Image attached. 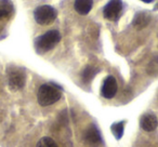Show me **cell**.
<instances>
[{"label": "cell", "instance_id": "cell-13", "mask_svg": "<svg viewBox=\"0 0 158 147\" xmlns=\"http://www.w3.org/2000/svg\"><path fill=\"white\" fill-rule=\"evenodd\" d=\"M95 74H97V69H95L94 67H92V66H87L86 68L84 69V71H82V80H84L85 82H90L91 80L93 79V77L95 76Z\"/></svg>", "mask_w": 158, "mask_h": 147}, {"label": "cell", "instance_id": "cell-7", "mask_svg": "<svg viewBox=\"0 0 158 147\" xmlns=\"http://www.w3.org/2000/svg\"><path fill=\"white\" fill-rule=\"evenodd\" d=\"M140 125H141V128H142L144 131L152 132L158 127V119L154 114L147 112V114H144L141 117Z\"/></svg>", "mask_w": 158, "mask_h": 147}, {"label": "cell", "instance_id": "cell-5", "mask_svg": "<svg viewBox=\"0 0 158 147\" xmlns=\"http://www.w3.org/2000/svg\"><path fill=\"white\" fill-rule=\"evenodd\" d=\"M123 11V2L121 0H110V2L104 7L103 15L110 21H115L120 16Z\"/></svg>", "mask_w": 158, "mask_h": 147}, {"label": "cell", "instance_id": "cell-15", "mask_svg": "<svg viewBox=\"0 0 158 147\" xmlns=\"http://www.w3.org/2000/svg\"><path fill=\"white\" fill-rule=\"evenodd\" d=\"M143 2H145V3H151V2H153L154 0H142Z\"/></svg>", "mask_w": 158, "mask_h": 147}, {"label": "cell", "instance_id": "cell-16", "mask_svg": "<svg viewBox=\"0 0 158 147\" xmlns=\"http://www.w3.org/2000/svg\"><path fill=\"white\" fill-rule=\"evenodd\" d=\"M155 10H158V5H157V6H156V7H155Z\"/></svg>", "mask_w": 158, "mask_h": 147}, {"label": "cell", "instance_id": "cell-14", "mask_svg": "<svg viewBox=\"0 0 158 147\" xmlns=\"http://www.w3.org/2000/svg\"><path fill=\"white\" fill-rule=\"evenodd\" d=\"M36 147H59L53 138L51 137H42L39 140V142L37 143Z\"/></svg>", "mask_w": 158, "mask_h": 147}, {"label": "cell", "instance_id": "cell-1", "mask_svg": "<svg viewBox=\"0 0 158 147\" xmlns=\"http://www.w3.org/2000/svg\"><path fill=\"white\" fill-rule=\"evenodd\" d=\"M61 40V34L57 31H49L35 40V48L38 53H46L52 50Z\"/></svg>", "mask_w": 158, "mask_h": 147}, {"label": "cell", "instance_id": "cell-8", "mask_svg": "<svg viewBox=\"0 0 158 147\" xmlns=\"http://www.w3.org/2000/svg\"><path fill=\"white\" fill-rule=\"evenodd\" d=\"M85 137L86 141L91 144L92 146H98V145L102 144V137L101 134H100L99 130L97 129L95 125H91L87 129L86 133H85Z\"/></svg>", "mask_w": 158, "mask_h": 147}, {"label": "cell", "instance_id": "cell-10", "mask_svg": "<svg viewBox=\"0 0 158 147\" xmlns=\"http://www.w3.org/2000/svg\"><path fill=\"white\" fill-rule=\"evenodd\" d=\"M14 8L10 0L0 1V18H9L13 14Z\"/></svg>", "mask_w": 158, "mask_h": 147}, {"label": "cell", "instance_id": "cell-2", "mask_svg": "<svg viewBox=\"0 0 158 147\" xmlns=\"http://www.w3.org/2000/svg\"><path fill=\"white\" fill-rule=\"evenodd\" d=\"M62 96V93L57 87L53 84H42L37 93L38 103L41 106H50L56 103Z\"/></svg>", "mask_w": 158, "mask_h": 147}, {"label": "cell", "instance_id": "cell-9", "mask_svg": "<svg viewBox=\"0 0 158 147\" xmlns=\"http://www.w3.org/2000/svg\"><path fill=\"white\" fill-rule=\"evenodd\" d=\"M93 6V0H75L74 8L77 13L80 15H87L91 11Z\"/></svg>", "mask_w": 158, "mask_h": 147}, {"label": "cell", "instance_id": "cell-11", "mask_svg": "<svg viewBox=\"0 0 158 147\" xmlns=\"http://www.w3.org/2000/svg\"><path fill=\"white\" fill-rule=\"evenodd\" d=\"M151 22V18L147 13L145 12H140L134 16V21H133V25L135 28L138 29H142L144 27H146L147 25Z\"/></svg>", "mask_w": 158, "mask_h": 147}, {"label": "cell", "instance_id": "cell-3", "mask_svg": "<svg viewBox=\"0 0 158 147\" xmlns=\"http://www.w3.org/2000/svg\"><path fill=\"white\" fill-rule=\"evenodd\" d=\"M7 78L9 89L12 91H19L24 88L26 81L25 71L18 67H10L7 70Z\"/></svg>", "mask_w": 158, "mask_h": 147}, {"label": "cell", "instance_id": "cell-6", "mask_svg": "<svg viewBox=\"0 0 158 147\" xmlns=\"http://www.w3.org/2000/svg\"><path fill=\"white\" fill-rule=\"evenodd\" d=\"M118 90V84L114 76H108L103 82V86L101 88V94L105 99H113L116 95Z\"/></svg>", "mask_w": 158, "mask_h": 147}, {"label": "cell", "instance_id": "cell-4", "mask_svg": "<svg viewBox=\"0 0 158 147\" xmlns=\"http://www.w3.org/2000/svg\"><path fill=\"white\" fill-rule=\"evenodd\" d=\"M56 15V11L51 6H40L34 11V18L39 25H50L55 21Z\"/></svg>", "mask_w": 158, "mask_h": 147}, {"label": "cell", "instance_id": "cell-12", "mask_svg": "<svg viewBox=\"0 0 158 147\" xmlns=\"http://www.w3.org/2000/svg\"><path fill=\"white\" fill-rule=\"evenodd\" d=\"M125 121H121V122H116L112 125L110 130H112V133L114 134V136L117 140H120L123 135V129H125Z\"/></svg>", "mask_w": 158, "mask_h": 147}]
</instances>
